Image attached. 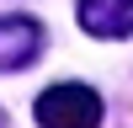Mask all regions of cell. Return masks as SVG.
I'll use <instances>...</instances> for the list:
<instances>
[{
	"label": "cell",
	"instance_id": "obj_3",
	"mask_svg": "<svg viewBox=\"0 0 133 128\" xmlns=\"http://www.w3.org/2000/svg\"><path fill=\"white\" fill-rule=\"evenodd\" d=\"M75 16L91 37H128L133 32V0H80Z\"/></svg>",
	"mask_w": 133,
	"mask_h": 128
},
{
	"label": "cell",
	"instance_id": "obj_2",
	"mask_svg": "<svg viewBox=\"0 0 133 128\" xmlns=\"http://www.w3.org/2000/svg\"><path fill=\"white\" fill-rule=\"evenodd\" d=\"M43 53V27L32 16H0V69H27Z\"/></svg>",
	"mask_w": 133,
	"mask_h": 128
},
{
	"label": "cell",
	"instance_id": "obj_4",
	"mask_svg": "<svg viewBox=\"0 0 133 128\" xmlns=\"http://www.w3.org/2000/svg\"><path fill=\"white\" fill-rule=\"evenodd\" d=\"M0 128H5V112H0Z\"/></svg>",
	"mask_w": 133,
	"mask_h": 128
},
{
	"label": "cell",
	"instance_id": "obj_1",
	"mask_svg": "<svg viewBox=\"0 0 133 128\" xmlns=\"http://www.w3.org/2000/svg\"><path fill=\"white\" fill-rule=\"evenodd\" d=\"M32 117H37V128H101V96L80 80H64L37 96Z\"/></svg>",
	"mask_w": 133,
	"mask_h": 128
}]
</instances>
